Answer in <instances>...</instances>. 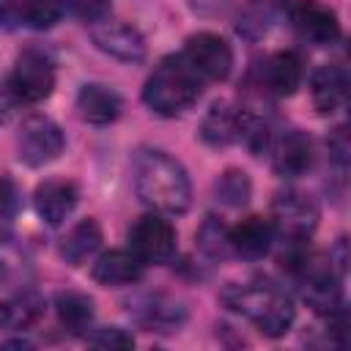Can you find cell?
Segmentation results:
<instances>
[{"label":"cell","instance_id":"cell-22","mask_svg":"<svg viewBox=\"0 0 351 351\" xmlns=\"http://www.w3.org/2000/svg\"><path fill=\"white\" fill-rule=\"evenodd\" d=\"M55 315L69 335H88L93 324V299L80 291H60L55 296Z\"/></svg>","mask_w":351,"mask_h":351},{"label":"cell","instance_id":"cell-21","mask_svg":"<svg viewBox=\"0 0 351 351\" xmlns=\"http://www.w3.org/2000/svg\"><path fill=\"white\" fill-rule=\"evenodd\" d=\"M41 315H44V299L30 288H25V291H19V293H14V296L0 302V329L25 332Z\"/></svg>","mask_w":351,"mask_h":351},{"label":"cell","instance_id":"cell-7","mask_svg":"<svg viewBox=\"0 0 351 351\" xmlns=\"http://www.w3.org/2000/svg\"><path fill=\"white\" fill-rule=\"evenodd\" d=\"M66 148L60 126L47 115H30L19 123L16 132V156L27 167H44L55 162Z\"/></svg>","mask_w":351,"mask_h":351},{"label":"cell","instance_id":"cell-32","mask_svg":"<svg viewBox=\"0 0 351 351\" xmlns=\"http://www.w3.org/2000/svg\"><path fill=\"white\" fill-rule=\"evenodd\" d=\"M14 22H19V16H16V0H0V25L11 27Z\"/></svg>","mask_w":351,"mask_h":351},{"label":"cell","instance_id":"cell-2","mask_svg":"<svg viewBox=\"0 0 351 351\" xmlns=\"http://www.w3.org/2000/svg\"><path fill=\"white\" fill-rule=\"evenodd\" d=\"M219 302L230 313L255 324L258 332H263L266 337L285 335L296 318L291 296L280 285L266 282V280L263 282H230L219 293Z\"/></svg>","mask_w":351,"mask_h":351},{"label":"cell","instance_id":"cell-28","mask_svg":"<svg viewBox=\"0 0 351 351\" xmlns=\"http://www.w3.org/2000/svg\"><path fill=\"white\" fill-rule=\"evenodd\" d=\"M66 11H71L85 25H96L110 16L112 5H110V0H66Z\"/></svg>","mask_w":351,"mask_h":351},{"label":"cell","instance_id":"cell-24","mask_svg":"<svg viewBox=\"0 0 351 351\" xmlns=\"http://www.w3.org/2000/svg\"><path fill=\"white\" fill-rule=\"evenodd\" d=\"M30 274V261L25 247L16 241L14 233L0 230V282L14 285V282H25Z\"/></svg>","mask_w":351,"mask_h":351},{"label":"cell","instance_id":"cell-25","mask_svg":"<svg viewBox=\"0 0 351 351\" xmlns=\"http://www.w3.org/2000/svg\"><path fill=\"white\" fill-rule=\"evenodd\" d=\"M66 14V0H16V16L33 30L55 27Z\"/></svg>","mask_w":351,"mask_h":351},{"label":"cell","instance_id":"cell-23","mask_svg":"<svg viewBox=\"0 0 351 351\" xmlns=\"http://www.w3.org/2000/svg\"><path fill=\"white\" fill-rule=\"evenodd\" d=\"M101 247V228L96 219H82L77 222L60 241V258L71 266H82L96 250Z\"/></svg>","mask_w":351,"mask_h":351},{"label":"cell","instance_id":"cell-26","mask_svg":"<svg viewBox=\"0 0 351 351\" xmlns=\"http://www.w3.org/2000/svg\"><path fill=\"white\" fill-rule=\"evenodd\" d=\"M252 195V184H250V176L244 170H225L217 181H214V197L230 208H241Z\"/></svg>","mask_w":351,"mask_h":351},{"label":"cell","instance_id":"cell-1","mask_svg":"<svg viewBox=\"0 0 351 351\" xmlns=\"http://www.w3.org/2000/svg\"><path fill=\"white\" fill-rule=\"evenodd\" d=\"M134 192L159 214H184L192 200V184L178 159L159 148H140L134 156Z\"/></svg>","mask_w":351,"mask_h":351},{"label":"cell","instance_id":"cell-30","mask_svg":"<svg viewBox=\"0 0 351 351\" xmlns=\"http://www.w3.org/2000/svg\"><path fill=\"white\" fill-rule=\"evenodd\" d=\"M22 208V192L19 186L8 178V176H0V217L3 219H14Z\"/></svg>","mask_w":351,"mask_h":351},{"label":"cell","instance_id":"cell-15","mask_svg":"<svg viewBox=\"0 0 351 351\" xmlns=\"http://www.w3.org/2000/svg\"><path fill=\"white\" fill-rule=\"evenodd\" d=\"M143 271H145V263L132 250H107L93 261L90 277L104 288H121V285L140 282Z\"/></svg>","mask_w":351,"mask_h":351},{"label":"cell","instance_id":"cell-27","mask_svg":"<svg viewBox=\"0 0 351 351\" xmlns=\"http://www.w3.org/2000/svg\"><path fill=\"white\" fill-rule=\"evenodd\" d=\"M228 230H230V228H225V222H222L219 217L208 214V217L203 219V225L197 228V236H195L200 252L208 255V258H225V255L230 252Z\"/></svg>","mask_w":351,"mask_h":351},{"label":"cell","instance_id":"cell-20","mask_svg":"<svg viewBox=\"0 0 351 351\" xmlns=\"http://www.w3.org/2000/svg\"><path fill=\"white\" fill-rule=\"evenodd\" d=\"M302 77H304V66L293 49L274 52L263 66V85L274 96H293L296 88L302 85Z\"/></svg>","mask_w":351,"mask_h":351},{"label":"cell","instance_id":"cell-18","mask_svg":"<svg viewBox=\"0 0 351 351\" xmlns=\"http://www.w3.org/2000/svg\"><path fill=\"white\" fill-rule=\"evenodd\" d=\"M241 121H244L241 107H233L228 101H214L200 121V140L211 148L233 145V143H239Z\"/></svg>","mask_w":351,"mask_h":351},{"label":"cell","instance_id":"cell-8","mask_svg":"<svg viewBox=\"0 0 351 351\" xmlns=\"http://www.w3.org/2000/svg\"><path fill=\"white\" fill-rule=\"evenodd\" d=\"M176 228L159 211L143 214L129 228V250L143 263H167L176 255Z\"/></svg>","mask_w":351,"mask_h":351},{"label":"cell","instance_id":"cell-12","mask_svg":"<svg viewBox=\"0 0 351 351\" xmlns=\"http://www.w3.org/2000/svg\"><path fill=\"white\" fill-rule=\"evenodd\" d=\"M266 151L271 154L274 173L282 176V178H299L315 162L313 140L302 129H285V132H280L277 137H271V143H269Z\"/></svg>","mask_w":351,"mask_h":351},{"label":"cell","instance_id":"cell-19","mask_svg":"<svg viewBox=\"0 0 351 351\" xmlns=\"http://www.w3.org/2000/svg\"><path fill=\"white\" fill-rule=\"evenodd\" d=\"M121 96L107 88V85H99V82H90V85H82L80 93H77V115L85 121V123H93V126H107L112 123L118 115H121Z\"/></svg>","mask_w":351,"mask_h":351},{"label":"cell","instance_id":"cell-14","mask_svg":"<svg viewBox=\"0 0 351 351\" xmlns=\"http://www.w3.org/2000/svg\"><path fill=\"white\" fill-rule=\"evenodd\" d=\"M77 200H80V192L66 178H47L36 186V195H33L38 217L52 228L63 225L71 217V211L77 208Z\"/></svg>","mask_w":351,"mask_h":351},{"label":"cell","instance_id":"cell-10","mask_svg":"<svg viewBox=\"0 0 351 351\" xmlns=\"http://www.w3.org/2000/svg\"><path fill=\"white\" fill-rule=\"evenodd\" d=\"M288 19H291L293 30L315 47H332L343 36L337 14L318 0H296L288 8Z\"/></svg>","mask_w":351,"mask_h":351},{"label":"cell","instance_id":"cell-5","mask_svg":"<svg viewBox=\"0 0 351 351\" xmlns=\"http://www.w3.org/2000/svg\"><path fill=\"white\" fill-rule=\"evenodd\" d=\"M55 88V66L44 49H25L16 55L14 69L5 80V93L19 104H38Z\"/></svg>","mask_w":351,"mask_h":351},{"label":"cell","instance_id":"cell-4","mask_svg":"<svg viewBox=\"0 0 351 351\" xmlns=\"http://www.w3.org/2000/svg\"><path fill=\"white\" fill-rule=\"evenodd\" d=\"M288 269L302 291V299L315 313H335L343 307V274L335 269L329 252H296L288 258Z\"/></svg>","mask_w":351,"mask_h":351},{"label":"cell","instance_id":"cell-6","mask_svg":"<svg viewBox=\"0 0 351 351\" xmlns=\"http://www.w3.org/2000/svg\"><path fill=\"white\" fill-rule=\"evenodd\" d=\"M274 236L299 244L304 241L315 225H318V203L299 189H285L277 192V197L271 200V217H269Z\"/></svg>","mask_w":351,"mask_h":351},{"label":"cell","instance_id":"cell-17","mask_svg":"<svg viewBox=\"0 0 351 351\" xmlns=\"http://www.w3.org/2000/svg\"><path fill=\"white\" fill-rule=\"evenodd\" d=\"M310 96H313V104L318 112L324 115H332L337 110L346 107L348 101V74L343 66H321L313 71L310 77Z\"/></svg>","mask_w":351,"mask_h":351},{"label":"cell","instance_id":"cell-29","mask_svg":"<svg viewBox=\"0 0 351 351\" xmlns=\"http://www.w3.org/2000/svg\"><path fill=\"white\" fill-rule=\"evenodd\" d=\"M85 337L96 348H129V346H134V337L118 326H101V329L88 332Z\"/></svg>","mask_w":351,"mask_h":351},{"label":"cell","instance_id":"cell-16","mask_svg":"<svg viewBox=\"0 0 351 351\" xmlns=\"http://www.w3.org/2000/svg\"><path fill=\"white\" fill-rule=\"evenodd\" d=\"M228 241H230V252H236L247 261H261L263 255H269V250L274 244V228H271L269 217L252 214L228 230Z\"/></svg>","mask_w":351,"mask_h":351},{"label":"cell","instance_id":"cell-31","mask_svg":"<svg viewBox=\"0 0 351 351\" xmlns=\"http://www.w3.org/2000/svg\"><path fill=\"white\" fill-rule=\"evenodd\" d=\"M326 148H329L332 162H337L340 167H346V165H348V151H351V143H348V129H346V126L332 129V134L326 137Z\"/></svg>","mask_w":351,"mask_h":351},{"label":"cell","instance_id":"cell-9","mask_svg":"<svg viewBox=\"0 0 351 351\" xmlns=\"http://www.w3.org/2000/svg\"><path fill=\"white\" fill-rule=\"evenodd\" d=\"M181 55L200 74V80L222 82L233 71V49H230V44L222 36L208 33V30L192 33L184 41V52Z\"/></svg>","mask_w":351,"mask_h":351},{"label":"cell","instance_id":"cell-33","mask_svg":"<svg viewBox=\"0 0 351 351\" xmlns=\"http://www.w3.org/2000/svg\"><path fill=\"white\" fill-rule=\"evenodd\" d=\"M225 5V0H192L195 11H219Z\"/></svg>","mask_w":351,"mask_h":351},{"label":"cell","instance_id":"cell-3","mask_svg":"<svg viewBox=\"0 0 351 351\" xmlns=\"http://www.w3.org/2000/svg\"><path fill=\"white\" fill-rule=\"evenodd\" d=\"M203 93L200 74L184 60V55H167L162 58L154 71L148 74L143 85V101L151 112L162 118L184 115L197 104Z\"/></svg>","mask_w":351,"mask_h":351},{"label":"cell","instance_id":"cell-13","mask_svg":"<svg viewBox=\"0 0 351 351\" xmlns=\"http://www.w3.org/2000/svg\"><path fill=\"white\" fill-rule=\"evenodd\" d=\"M129 315L148 332H176L184 324L186 310L165 293H143L129 302Z\"/></svg>","mask_w":351,"mask_h":351},{"label":"cell","instance_id":"cell-11","mask_svg":"<svg viewBox=\"0 0 351 351\" xmlns=\"http://www.w3.org/2000/svg\"><path fill=\"white\" fill-rule=\"evenodd\" d=\"M90 41L96 49H101L104 55L121 60V63H143L145 60V38L137 27L123 25V22H96L90 25Z\"/></svg>","mask_w":351,"mask_h":351}]
</instances>
